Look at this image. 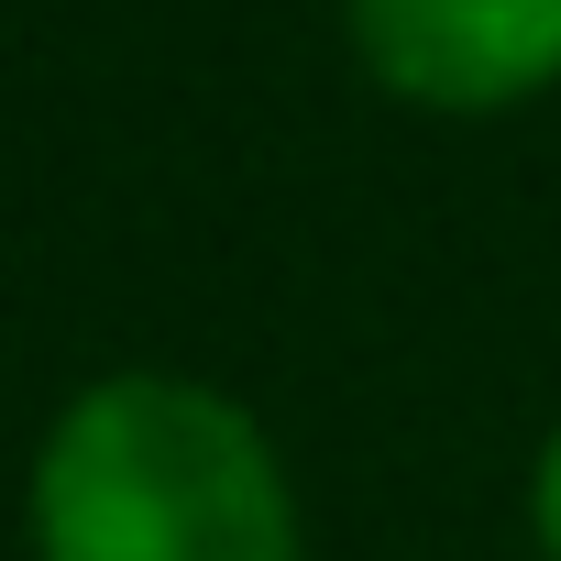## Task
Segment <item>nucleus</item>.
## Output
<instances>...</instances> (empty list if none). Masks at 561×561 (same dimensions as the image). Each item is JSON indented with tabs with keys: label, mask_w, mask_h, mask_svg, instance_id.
<instances>
[{
	"label": "nucleus",
	"mask_w": 561,
	"mask_h": 561,
	"mask_svg": "<svg viewBox=\"0 0 561 561\" xmlns=\"http://www.w3.org/2000/svg\"><path fill=\"white\" fill-rule=\"evenodd\" d=\"M23 561H309V495L231 386L111 364L34 430Z\"/></svg>",
	"instance_id": "1"
},
{
	"label": "nucleus",
	"mask_w": 561,
	"mask_h": 561,
	"mask_svg": "<svg viewBox=\"0 0 561 561\" xmlns=\"http://www.w3.org/2000/svg\"><path fill=\"white\" fill-rule=\"evenodd\" d=\"M342 45L419 122H506L561 89V0H342Z\"/></svg>",
	"instance_id": "2"
},
{
	"label": "nucleus",
	"mask_w": 561,
	"mask_h": 561,
	"mask_svg": "<svg viewBox=\"0 0 561 561\" xmlns=\"http://www.w3.org/2000/svg\"><path fill=\"white\" fill-rule=\"evenodd\" d=\"M528 550L561 561V419L539 430V462H528Z\"/></svg>",
	"instance_id": "3"
}]
</instances>
